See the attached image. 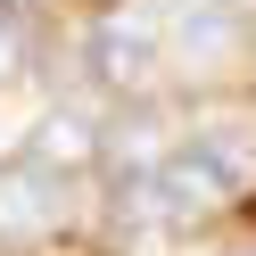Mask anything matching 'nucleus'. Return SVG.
<instances>
[{
    "label": "nucleus",
    "instance_id": "1",
    "mask_svg": "<svg viewBox=\"0 0 256 256\" xmlns=\"http://www.w3.org/2000/svg\"><path fill=\"white\" fill-rule=\"evenodd\" d=\"M66 223V182H58L50 166H8L0 174V240H42Z\"/></svg>",
    "mask_w": 256,
    "mask_h": 256
},
{
    "label": "nucleus",
    "instance_id": "2",
    "mask_svg": "<svg viewBox=\"0 0 256 256\" xmlns=\"http://www.w3.org/2000/svg\"><path fill=\"white\" fill-rule=\"evenodd\" d=\"M83 58H91V83L132 91V83H149V66H157V25L149 17H108Z\"/></svg>",
    "mask_w": 256,
    "mask_h": 256
},
{
    "label": "nucleus",
    "instance_id": "3",
    "mask_svg": "<svg viewBox=\"0 0 256 256\" xmlns=\"http://www.w3.org/2000/svg\"><path fill=\"white\" fill-rule=\"evenodd\" d=\"M182 149L198 157L206 174H215V190H223V198H240V190L256 182V124H240V116H215V124H198Z\"/></svg>",
    "mask_w": 256,
    "mask_h": 256
},
{
    "label": "nucleus",
    "instance_id": "4",
    "mask_svg": "<svg viewBox=\"0 0 256 256\" xmlns=\"http://www.w3.org/2000/svg\"><path fill=\"white\" fill-rule=\"evenodd\" d=\"M91 157H100V124H91L83 108H58V116H42V132H34V166L74 174V166H91Z\"/></svg>",
    "mask_w": 256,
    "mask_h": 256
},
{
    "label": "nucleus",
    "instance_id": "5",
    "mask_svg": "<svg viewBox=\"0 0 256 256\" xmlns=\"http://www.w3.org/2000/svg\"><path fill=\"white\" fill-rule=\"evenodd\" d=\"M25 58H34V50H25L17 8H0V83H17V74H25Z\"/></svg>",
    "mask_w": 256,
    "mask_h": 256
},
{
    "label": "nucleus",
    "instance_id": "6",
    "mask_svg": "<svg viewBox=\"0 0 256 256\" xmlns=\"http://www.w3.org/2000/svg\"><path fill=\"white\" fill-rule=\"evenodd\" d=\"M240 256H256V248H240Z\"/></svg>",
    "mask_w": 256,
    "mask_h": 256
}]
</instances>
